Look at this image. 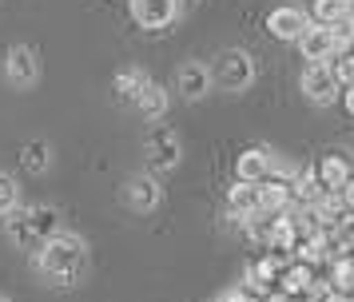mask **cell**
<instances>
[{
  "mask_svg": "<svg viewBox=\"0 0 354 302\" xmlns=\"http://www.w3.org/2000/svg\"><path fill=\"white\" fill-rule=\"evenodd\" d=\"M36 270L48 279L52 286H76L88 274V243L72 231L52 235L40 251H36Z\"/></svg>",
  "mask_w": 354,
  "mask_h": 302,
  "instance_id": "cell-1",
  "label": "cell"
},
{
  "mask_svg": "<svg viewBox=\"0 0 354 302\" xmlns=\"http://www.w3.org/2000/svg\"><path fill=\"white\" fill-rule=\"evenodd\" d=\"M4 231H8V243L20 247V251H40L52 235H60L64 227H60V207L52 203H32V207H17L8 223H4Z\"/></svg>",
  "mask_w": 354,
  "mask_h": 302,
  "instance_id": "cell-2",
  "label": "cell"
},
{
  "mask_svg": "<svg viewBox=\"0 0 354 302\" xmlns=\"http://www.w3.org/2000/svg\"><path fill=\"white\" fill-rule=\"evenodd\" d=\"M211 84H219L223 92L239 95L255 84V60L247 48H223L211 64Z\"/></svg>",
  "mask_w": 354,
  "mask_h": 302,
  "instance_id": "cell-3",
  "label": "cell"
},
{
  "mask_svg": "<svg viewBox=\"0 0 354 302\" xmlns=\"http://www.w3.org/2000/svg\"><path fill=\"white\" fill-rule=\"evenodd\" d=\"M144 155H147L151 175L156 171H176L179 159H183V143H179V135L171 131V127L156 124L151 131H147V140H144Z\"/></svg>",
  "mask_w": 354,
  "mask_h": 302,
  "instance_id": "cell-4",
  "label": "cell"
},
{
  "mask_svg": "<svg viewBox=\"0 0 354 302\" xmlns=\"http://www.w3.org/2000/svg\"><path fill=\"white\" fill-rule=\"evenodd\" d=\"M4 79L12 84V88H36V79H40V56H36V48L28 44H12L8 48V56H4Z\"/></svg>",
  "mask_w": 354,
  "mask_h": 302,
  "instance_id": "cell-5",
  "label": "cell"
},
{
  "mask_svg": "<svg viewBox=\"0 0 354 302\" xmlns=\"http://www.w3.org/2000/svg\"><path fill=\"white\" fill-rule=\"evenodd\" d=\"M299 52H303V60H310V64H330L338 52H342V44H338V32L335 28L310 24V28L299 36Z\"/></svg>",
  "mask_w": 354,
  "mask_h": 302,
  "instance_id": "cell-6",
  "label": "cell"
},
{
  "mask_svg": "<svg viewBox=\"0 0 354 302\" xmlns=\"http://www.w3.org/2000/svg\"><path fill=\"white\" fill-rule=\"evenodd\" d=\"M299 88H303V95L310 100V104H335L338 95H342V88L335 84V76H330V68L326 64H306L303 79H299Z\"/></svg>",
  "mask_w": 354,
  "mask_h": 302,
  "instance_id": "cell-7",
  "label": "cell"
},
{
  "mask_svg": "<svg viewBox=\"0 0 354 302\" xmlns=\"http://www.w3.org/2000/svg\"><path fill=\"white\" fill-rule=\"evenodd\" d=\"M179 16V0H131V20L147 32L167 28Z\"/></svg>",
  "mask_w": 354,
  "mask_h": 302,
  "instance_id": "cell-8",
  "label": "cell"
},
{
  "mask_svg": "<svg viewBox=\"0 0 354 302\" xmlns=\"http://www.w3.org/2000/svg\"><path fill=\"white\" fill-rule=\"evenodd\" d=\"M163 199V187H160V179L151 171L144 175H131L128 183H124V203L131 207V211H156Z\"/></svg>",
  "mask_w": 354,
  "mask_h": 302,
  "instance_id": "cell-9",
  "label": "cell"
},
{
  "mask_svg": "<svg viewBox=\"0 0 354 302\" xmlns=\"http://www.w3.org/2000/svg\"><path fill=\"white\" fill-rule=\"evenodd\" d=\"M176 92L183 95V100H203V95L211 92V68L199 60H183L176 72Z\"/></svg>",
  "mask_w": 354,
  "mask_h": 302,
  "instance_id": "cell-10",
  "label": "cell"
},
{
  "mask_svg": "<svg viewBox=\"0 0 354 302\" xmlns=\"http://www.w3.org/2000/svg\"><path fill=\"white\" fill-rule=\"evenodd\" d=\"M306 28H310V16L303 8H295V4H283V8H274L267 16V32H271L274 40H299Z\"/></svg>",
  "mask_w": 354,
  "mask_h": 302,
  "instance_id": "cell-11",
  "label": "cell"
},
{
  "mask_svg": "<svg viewBox=\"0 0 354 302\" xmlns=\"http://www.w3.org/2000/svg\"><path fill=\"white\" fill-rule=\"evenodd\" d=\"M287 211H290V179L267 175L259 183V211L255 215H287Z\"/></svg>",
  "mask_w": 354,
  "mask_h": 302,
  "instance_id": "cell-12",
  "label": "cell"
},
{
  "mask_svg": "<svg viewBox=\"0 0 354 302\" xmlns=\"http://www.w3.org/2000/svg\"><path fill=\"white\" fill-rule=\"evenodd\" d=\"M271 167H274L271 151L255 143V147H243L239 151V159H235V179H239V183H263V179L271 175Z\"/></svg>",
  "mask_w": 354,
  "mask_h": 302,
  "instance_id": "cell-13",
  "label": "cell"
},
{
  "mask_svg": "<svg viewBox=\"0 0 354 302\" xmlns=\"http://www.w3.org/2000/svg\"><path fill=\"white\" fill-rule=\"evenodd\" d=\"M315 175H319V183L322 191H330V195H338V191L351 183V159L346 155H338V151H330V155H319V163H315Z\"/></svg>",
  "mask_w": 354,
  "mask_h": 302,
  "instance_id": "cell-14",
  "label": "cell"
},
{
  "mask_svg": "<svg viewBox=\"0 0 354 302\" xmlns=\"http://www.w3.org/2000/svg\"><path fill=\"white\" fill-rule=\"evenodd\" d=\"M255 211H259V183H239L235 179V187L227 191V215L235 223H247Z\"/></svg>",
  "mask_w": 354,
  "mask_h": 302,
  "instance_id": "cell-15",
  "label": "cell"
},
{
  "mask_svg": "<svg viewBox=\"0 0 354 302\" xmlns=\"http://www.w3.org/2000/svg\"><path fill=\"white\" fill-rule=\"evenodd\" d=\"M151 84V76H147L144 68H120L112 79V92L120 104H136L140 95H144V88Z\"/></svg>",
  "mask_w": 354,
  "mask_h": 302,
  "instance_id": "cell-16",
  "label": "cell"
},
{
  "mask_svg": "<svg viewBox=\"0 0 354 302\" xmlns=\"http://www.w3.org/2000/svg\"><path fill=\"white\" fill-rule=\"evenodd\" d=\"M310 283H315V270L310 267H303V263H290L283 274H279V283H274V290L279 294H287V299H303L306 290H310Z\"/></svg>",
  "mask_w": 354,
  "mask_h": 302,
  "instance_id": "cell-17",
  "label": "cell"
},
{
  "mask_svg": "<svg viewBox=\"0 0 354 302\" xmlns=\"http://www.w3.org/2000/svg\"><path fill=\"white\" fill-rule=\"evenodd\" d=\"M20 167L28 175H44L52 167V143L48 140H24L20 143Z\"/></svg>",
  "mask_w": 354,
  "mask_h": 302,
  "instance_id": "cell-18",
  "label": "cell"
},
{
  "mask_svg": "<svg viewBox=\"0 0 354 302\" xmlns=\"http://www.w3.org/2000/svg\"><path fill=\"white\" fill-rule=\"evenodd\" d=\"M322 195H326V191H322L315 167H299V171H295V179H290V199H299L303 207H315Z\"/></svg>",
  "mask_w": 354,
  "mask_h": 302,
  "instance_id": "cell-19",
  "label": "cell"
},
{
  "mask_svg": "<svg viewBox=\"0 0 354 302\" xmlns=\"http://www.w3.org/2000/svg\"><path fill=\"white\" fill-rule=\"evenodd\" d=\"M342 20H351V4H346V0H315V4H310V24L335 28Z\"/></svg>",
  "mask_w": 354,
  "mask_h": 302,
  "instance_id": "cell-20",
  "label": "cell"
},
{
  "mask_svg": "<svg viewBox=\"0 0 354 302\" xmlns=\"http://www.w3.org/2000/svg\"><path fill=\"white\" fill-rule=\"evenodd\" d=\"M131 108L140 111L144 120H163V111H167V92H163L156 79H151V84L144 88V95H140V100H136Z\"/></svg>",
  "mask_w": 354,
  "mask_h": 302,
  "instance_id": "cell-21",
  "label": "cell"
},
{
  "mask_svg": "<svg viewBox=\"0 0 354 302\" xmlns=\"http://www.w3.org/2000/svg\"><path fill=\"white\" fill-rule=\"evenodd\" d=\"M330 286H335V294H346L351 299L354 294V254H338V258H330Z\"/></svg>",
  "mask_w": 354,
  "mask_h": 302,
  "instance_id": "cell-22",
  "label": "cell"
},
{
  "mask_svg": "<svg viewBox=\"0 0 354 302\" xmlns=\"http://www.w3.org/2000/svg\"><path fill=\"white\" fill-rule=\"evenodd\" d=\"M326 68H330V76H335V84L342 88V92H346V88H354V52H351V48H346V52H338Z\"/></svg>",
  "mask_w": 354,
  "mask_h": 302,
  "instance_id": "cell-23",
  "label": "cell"
},
{
  "mask_svg": "<svg viewBox=\"0 0 354 302\" xmlns=\"http://www.w3.org/2000/svg\"><path fill=\"white\" fill-rule=\"evenodd\" d=\"M330 238H335V247L342 254L354 251V211H342L335 219V227H330Z\"/></svg>",
  "mask_w": 354,
  "mask_h": 302,
  "instance_id": "cell-24",
  "label": "cell"
},
{
  "mask_svg": "<svg viewBox=\"0 0 354 302\" xmlns=\"http://www.w3.org/2000/svg\"><path fill=\"white\" fill-rule=\"evenodd\" d=\"M17 207H20V187H17V179L0 171V215L8 219V215H12Z\"/></svg>",
  "mask_w": 354,
  "mask_h": 302,
  "instance_id": "cell-25",
  "label": "cell"
},
{
  "mask_svg": "<svg viewBox=\"0 0 354 302\" xmlns=\"http://www.w3.org/2000/svg\"><path fill=\"white\" fill-rule=\"evenodd\" d=\"M330 299H335L330 279H319V274H315V283H310V290L303 294V302H330Z\"/></svg>",
  "mask_w": 354,
  "mask_h": 302,
  "instance_id": "cell-26",
  "label": "cell"
},
{
  "mask_svg": "<svg viewBox=\"0 0 354 302\" xmlns=\"http://www.w3.org/2000/svg\"><path fill=\"white\" fill-rule=\"evenodd\" d=\"M215 302H259V299H255V294H247L243 286H231V290H223Z\"/></svg>",
  "mask_w": 354,
  "mask_h": 302,
  "instance_id": "cell-27",
  "label": "cell"
},
{
  "mask_svg": "<svg viewBox=\"0 0 354 302\" xmlns=\"http://www.w3.org/2000/svg\"><path fill=\"white\" fill-rule=\"evenodd\" d=\"M338 199H342V207H346V211H354V175H351V183L338 191Z\"/></svg>",
  "mask_w": 354,
  "mask_h": 302,
  "instance_id": "cell-28",
  "label": "cell"
},
{
  "mask_svg": "<svg viewBox=\"0 0 354 302\" xmlns=\"http://www.w3.org/2000/svg\"><path fill=\"white\" fill-rule=\"evenodd\" d=\"M342 108L354 115V88H346V92H342Z\"/></svg>",
  "mask_w": 354,
  "mask_h": 302,
  "instance_id": "cell-29",
  "label": "cell"
},
{
  "mask_svg": "<svg viewBox=\"0 0 354 302\" xmlns=\"http://www.w3.org/2000/svg\"><path fill=\"white\" fill-rule=\"evenodd\" d=\"M263 302H295V299H287V294H279V290H274V294H267Z\"/></svg>",
  "mask_w": 354,
  "mask_h": 302,
  "instance_id": "cell-30",
  "label": "cell"
},
{
  "mask_svg": "<svg viewBox=\"0 0 354 302\" xmlns=\"http://www.w3.org/2000/svg\"><path fill=\"white\" fill-rule=\"evenodd\" d=\"M330 302H351V299H346V294H335V299H330Z\"/></svg>",
  "mask_w": 354,
  "mask_h": 302,
  "instance_id": "cell-31",
  "label": "cell"
},
{
  "mask_svg": "<svg viewBox=\"0 0 354 302\" xmlns=\"http://www.w3.org/2000/svg\"><path fill=\"white\" fill-rule=\"evenodd\" d=\"M346 4H351V16H354V0H346Z\"/></svg>",
  "mask_w": 354,
  "mask_h": 302,
  "instance_id": "cell-32",
  "label": "cell"
},
{
  "mask_svg": "<svg viewBox=\"0 0 354 302\" xmlns=\"http://www.w3.org/2000/svg\"><path fill=\"white\" fill-rule=\"evenodd\" d=\"M351 302H354V294H351Z\"/></svg>",
  "mask_w": 354,
  "mask_h": 302,
  "instance_id": "cell-33",
  "label": "cell"
},
{
  "mask_svg": "<svg viewBox=\"0 0 354 302\" xmlns=\"http://www.w3.org/2000/svg\"><path fill=\"white\" fill-rule=\"evenodd\" d=\"M211 302H215V299H211Z\"/></svg>",
  "mask_w": 354,
  "mask_h": 302,
  "instance_id": "cell-34",
  "label": "cell"
}]
</instances>
